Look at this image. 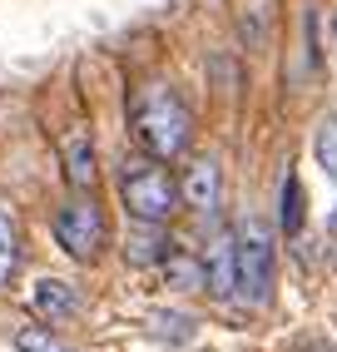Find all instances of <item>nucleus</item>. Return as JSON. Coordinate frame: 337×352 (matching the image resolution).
Returning <instances> with one entry per match:
<instances>
[{
    "instance_id": "f257e3e1",
    "label": "nucleus",
    "mask_w": 337,
    "mask_h": 352,
    "mask_svg": "<svg viewBox=\"0 0 337 352\" xmlns=\"http://www.w3.org/2000/svg\"><path fill=\"white\" fill-rule=\"evenodd\" d=\"M134 134L149 159H179L188 149V134H194V114L188 104L174 95L168 85H144L134 100Z\"/></svg>"
},
{
    "instance_id": "f03ea898",
    "label": "nucleus",
    "mask_w": 337,
    "mask_h": 352,
    "mask_svg": "<svg viewBox=\"0 0 337 352\" xmlns=\"http://www.w3.org/2000/svg\"><path fill=\"white\" fill-rule=\"evenodd\" d=\"M119 199L134 223H168L179 208V184L168 179L164 159H134L119 174Z\"/></svg>"
},
{
    "instance_id": "7ed1b4c3",
    "label": "nucleus",
    "mask_w": 337,
    "mask_h": 352,
    "mask_svg": "<svg viewBox=\"0 0 337 352\" xmlns=\"http://www.w3.org/2000/svg\"><path fill=\"white\" fill-rule=\"evenodd\" d=\"M238 298L248 308H263L273 298V233L253 214L238 223Z\"/></svg>"
},
{
    "instance_id": "20e7f679",
    "label": "nucleus",
    "mask_w": 337,
    "mask_h": 352,
    "mask_svg": "<svg viewBox=\"0 0 337 352\" xmlns=\"http://www.w3.org/2000/svg\"><path fill=\"white\" fill-rule=\"evenodd\" d=\"M55 239H60V248L69 258L89 263V258L105 248V214H100V204H94L89 194H75L55 214Z\"/></svg>"
},
{
    "instance_id": "39448f33",
    "label": "nucleus",
    "mask_w": 337,
    "mask_h": 352,
    "mask_svg": "<svg viewBox=\"0 0 337 352\" xmlns=\"http://www.w3.org/2000/svg\"><path fill=\"white\" fill-rule=\"evenodd\" d=\"M204 288L213 298H238V233H213L204 248Z\"/></svg>"
},
{
    "instance_id": "423d86ee",
    "label": "nucleus",
    "mask_w": 337,
    "mask_h": 352,
    "mask_svg": "<svg viewBox=\"0 0 337 352\" xmlns=\"http://www.w3.org/2000/svg\"><path fill=\"white\" fill-rule=\"evenodd\" d=\"M60 154H65V184H69L75 194H89V189H94V179H100L89 129H69V134H65V144H60Z\"/></svg>"
},
{
    "instance_id": "0eeeda50",
    "label": "nucleus",
    "mask_w": 337,
    "mask_h": 352,
    "mask_svg": "<svg viewBox=\"0 0 337 352\" xmlns=\"http://www.w3.org/2000/svg\"><path fill=\"white\" fill-rule=\"evenodd\" d=\"M179 199L194 208V214H213L219 208V159L204 154L184 169V184H179Z\"/></svg>"
},
{
    "instance_id": "6e6552de",
    "label": "nucleus",
    "mask_w": 337,
    "mask_h": 352,
    "mask_svg": "<svg viewBox=\"0 0 337 352\" xmlns=\"http://www.w3.org/2000/svg\"><path fill=\"white\" fill-rule=\"evenodd\" d=\"M30 302H35V313H40L45 322H65V318H75V313H80L75 288L60 283V278H40L35 293H30Z\"/></svg>"
},
{
    "instance_id": "1a4fd4ad",
    "label": "nucleus",
    "mask_w": 337,
    "mask_h": 352,
    "mask_svg": "<svg viewBox=\"0 0 337 352\" xmlns=\"http://www.w3.org/2000/svg\"><path fill=\"white\" fill-rule=\"evenodd\" d=\"M159 228H164V223H139V228H134V239H129V248H124L129 263L144 268V263H164V258H168V243H164Z\"/></svg>"
},
{
    "instance_id": "9d476101",
    "label": "nucleus",
    "mask_w": 337,
    "mask_h": 352,
    "mask_svg": "<svg viewBox=\"0 0 337 352\" xmlns=\"http://www.w3.org/2000/svg\"><path fill=\"white\" fill-rule=\"evenodd\" d=\"M20 273V243H15V219L0 208V293H6L15 283Z\"/></svg>"
},
{
    "instance_id": "9b49d317",
    "label": "nucleus",
    "mask_w": 337,
    "mask_h": 352,
    "mask_svg": "<svg viewBox=\"0 0 337 352\" xmlns=\"http://www.w3.org/2000/svg\"><path fill=\"white\" fill-rule=\"evenodd\" d=\"M278 228L287 233V239H298V233H303V179H298V174L283 179V214H278Z\"/></svg>"
},
{
    "instance_id": "f8f14e48",
    "label": "nucleus",
    "mask_w": 337,
    "mask_h": 352,
    "mask_svg": "<svg viewBox=\"0 0 337 352\" xmlns=\"http://www.w3.org/2000/svg\"><path fill=\"white\" fill-rule=\"evenodd\" d=\"M164 278H168L174 288L204 283V258H184V253H174V248H168V258H164Z\"/></svg>"
},
{
    "instance_id": "ddd939ff",
    "label": "nucleus",
    "mask_w": 337,
    "mask_h": 352,
    "mask_svg": "<svg viewBox=\"0 0 337 352\" xmlns=\"http://www.w3.org/2000/svg\"><path fill=\"white\" fill-rule=\"evenodd\" d=\"M312 154H318V164L327 169V179H337V114H327V120L318 124V139H312Z\"/></svg>"
},
{
    "instance_id": "4468645a",
    "label": "nucleus",
    "mask_w": 337,
    "mask_h": 352,
    "mask_svg": "<svg viewBox=\"0 0 337 352\" xmlns=\"http://www.w3.org/2000/svg\"><path fill=\"white\" fill-rule=\"evenodd\" d=\"M15 352H69L50 327H20L15 333Z\"/></svg>"
},
{
    "instance_id": "2eb2a0df",
    "label": "nucleus",
    "mask_w": 337,
    "mask_h": 352,
    "mask_svg": "<svg viewBox=\"0 0 337 352\" xmlns=\"http://www.w3.org/2000/svg\"><path fill=\"white\" fill-rule=\"evenodd\" d=\"M298 352H337L327 338H307V342H298Z\"/></svg>"
},
{
    "instance_id": "dca6fc26",
    "label": "nucleus",
    "mask_w": 337,
    "mask_h": 352,
    "mask_svg": "<svg viewBox=\"0 0 337 352\" xmlns=\"http://www.w3.org/2000/svg\"><path fill=\"white\" fill-rule=\"evenodd\" d=\"M332 35H337V15H332Z\"/></svg>"
}]
</instances>
